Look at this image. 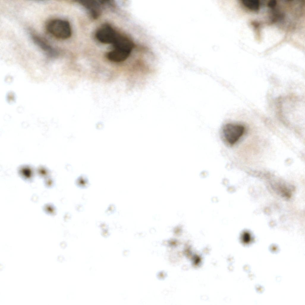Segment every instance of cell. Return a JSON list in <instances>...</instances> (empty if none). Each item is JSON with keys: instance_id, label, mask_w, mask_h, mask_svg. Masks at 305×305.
Instances as JSON below:
<instances>
[{"instance_id": "obj_1", "label": "cell", "mask_w": 305, "mask_h": 305, "mask_svg": "<svg viewBox=\"0 0 305 305\" xmlns=\"http://www.w3.org/2000/svg\"><path fill=\"white\" fill-rule=\"evenodd\" d=\"M49 32L54 37L62 39H67L71 35V29L67 21L58 19L49 21L46 26Z\"/></svg>"}, {"instance_id": "obj_2", "label": "cell", "mask_w": 305, "mask_h": 305, "mask_svg": "<svg viewBox=\"0 0 305 305\" xmlns=\"http://www.w3.org/2000/svg\"><path fill=\"white\" fill-rule=\"evenodd\" d=\"M244 131V127L241 125L228 123L223 128V135L226 141L229 145H232L239 140Z\"/></svg>"}, {"instance_id": "obj_3", "label": "cell", "mask_w": 305, "mask_h": 305, "mask_svg": "<svg viewBox=\"0 0 305 305\" xmlns=\"http://www.w3.org/2000/svg\"><path fill=\"white\" fill-rule=\"evenodd\" d=\"M119 35L111 27L106 24L98 29L96 33V36L97 40L101 43L113 44Z\"/></svg>"}, {"instance_id": "obj_4", "label": "cell", "mask_w": 305, "mask_h": 305, "mask_svg": "<svg viewBox=\"0 0 305 305\" xmlns=\"http://www.w3.org/2000/svg\"><path fill=\"white\" fill-rule=\"evenodd\" d=\"M134 48L127 46L113 47V49L107 53V57L109 60L113 62L123 61L130 56Z\"/></svg>"}, {"instance_id": "obj_5", "label": "cell", "mask_w": 305, "mask_h": 305, "mask_svg": "<svg viewBox=\"0 0 305 305\" xmlns=\"http://www.w3.org/2000/svg\"><path fill=\"white\" fill-rule=\"evenodd\" d=\"M32 37L35 43L48 56L55 57L58 55L57 50L42 38L35 35H32Z\"/></svg>"}, {"instance_id": "obj_6", "label": "cell", "mask_w": 305, "mask_h": 305, "mask_svg": "<svg viewBox=\"0 0 305 305\" xmlns=\"http://www.w3.org/2000/svg\"><path fill=\"white\" fill-rule=\"evenodd\" d=\"M102 2L95 1H82L81 3L89 10L92 17L96 18L100 14V5Z\"/></svg>"}, {"instance_id": "obj_7", "label": "cell", "mask_w": 305, "mask_h": 305, "mask_svg": "<svg viewBox=\"0 0 305 305\" xmlns=\"http://www.w3.org/2000/svg\"><path fill=\"white\" fill-rule=\"evenodd\" d=\"M242 3L246 7L252 10H257L259 8V2L257 0H243Z\"/></svg>"}, {"instance_id": "obj_8", "label": "cell", "mask_w": 305, "mask_h": 305, "mask_svg": "<svg viewBox=\"0 0 305 305\" xmlns=\"http://www.w3.org/2000/svg\"><path fill=\"white\" fill-rule=\"evenodd\" d=\"M276 4V1H271L268 3V6L270 7H273L275 6Z\"/></svg>"}, {"instance_id": "obj_9", "label": "cell", "mask_w": 305, "mask_h": 305, "mask_svg": "<svg viewBox=\"0 0 305 305\" xmlns=\"http://www.w3.org/2000/svg\"><path fill=\"white\" fill-rule=\"evenodd\" d=\"M65 259L64 257L60 255L58 256L57 259V260L58 261L60 262H62Z\"/></svg>"}]
</instances>
